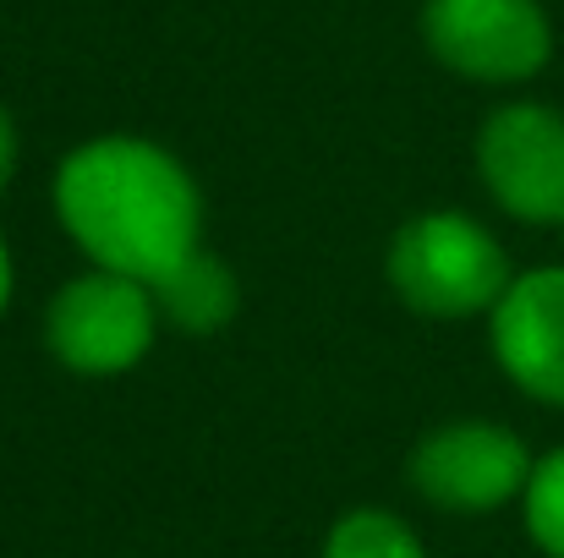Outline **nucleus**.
<instances>
[{"label":"nucleus","mask_w":564,"mask_h":558,"mask_svg":"<svg viewBox=\"0 0 564 558\" xmlns=\"http://www.w3.org/2000/svg\"><path fill=\"white\" fill-rule=\"evenodd\" d=\"M55 214L94 269L160 285L203 247V192L149 138H94L61 160Z\"/></svg>","instance_id":"nucleus-1"},{"label":"nucleus","mask_w":564,"mask_h":558,"mask_svg":"<svg viewBox=\"0 0 564 558\" xmlns=\"http://www.w3.org/2000/svg\"><path fill=\"white\" fill-rule=\"evenodd\" d=\"M383 274L411 313L427 318H477L494 313L510 291V258L471 214L433 208L394 230L383 252Z\"/></svg>","instance_id":"nucleus-2"},{"label":"nucleus","mask_w":564,"mask_h":558,"mask_svg":"<svg viewBox=\"0 0 564 558\" xmlns=\"http://www.w3.org/2000/svg\"><path fill=\"white\" fill-rule=\"evenodd\" d=\"M154 335H160L154 291L110 269H88L72 285H61L44 318L50 351L83 378H116L138 368L154 351Z\"/></svg>","instance_id":"nucleus-3"},{"label":"nucleus","mask_w":564,"mask_h":558,"mask_svg":"<svg viewBox=\"0 0 564 558\" xmlns=\"http://www.w3.org/2000/svg\"><path fill=\"white\" fill-rule=\"evenodd\" d=\"M422 39L438 66L471 83H527L554 55L543 0H427Z\"/></svg>","instance_id":"nucleus-4"},{"label":"nucleus","mask_w":564,"mask_h":558,"mask_svg":"<svg viewBox=\"0 0 564 558\" xmlns=\"http://www.w3.org/2000/svg\"><path fill=\"white\" fill-rule=\"evenodd\" d=\"M527 444L499 422H449L411 449V488L449 515H488L527 493L532 482Z\"/></svg>","instance_id":"nucleus-5"},{"label":"nucleus","mask_w":564,"mask_h":558,"mask_svg":"<svg viewBox=\"0 0 564 558\" xmlns=\"http://www.w3.org/2000/svg\"><path fill=\"white\" fill-rule=\"evenodd\" d=\"M477 176L527 225H564V116L554 105H505L477 132Z\"/></svg>","instance_id":"nucleus-6"},{"label":"nucleus","mask_w":564,"mask_h":558,"mask_svg":"<svg viewBox=\"0 0 564 558\" xmlns=\"http://www.w3.org/2000/svg\"><path fill=\"white\" fill-rule=\"evenodd\" d=\"M494 318V357L532 400L564 405V269L516 274L499 296Z\"/></svg>","instance_id":"nucleus-7"},{"label":"nucleus","mask_w":564,"mask_h":558,"mask_svg":"<svg viewBox=\"0 0 564 558\" xmlns=\"http://www.w3.org/2000/svg\"><path fill=\"white\" fill-rule=\"evenodd\" d=\"M154 291V307H160V324H176L187 335H214L236 318V274L214 258V252H192L187 263H176Z\"/></svg>","instance_id":"nucleus-8"},{"label":"nucleus","mask_w":564,"mask_h":558,"mask_svg":"<svg viewBox=\"0 0 564 558\" xmlns=\"http://www.w3.org/2000/svg\"><path fill=\"white\" fill-rule=\"evenodd\" d=\"M324 558H427L416 532L389 510H351L335 521Z\"/></svg>","instance_id":"nucleus-9"},{"label":"nucleus","mask_w":564,"mask_h":558,"mask_svg":"<svg viewBox=\"0 0 564 558\" xmlns=\"http://www.w3.org/2000/svg\"><path fill=\"white\" fill-rule=\"evenodd\" d=\"M521 510H527V532L532 543L549 558H564V449L543 455L532 466V482L521 493Z\"/></svg>","instance_id":"nucleus-10"},{"label":"nucleus","mask_w":564,"mask_h":558,"mask_svg":"<svg viewBox=\"0 0 564 558\" xmlns=\"http://www.w3.org/2000/svg\"><path fill=\"white\" fill-rule=\"evenodd\" d=\"M17 176V127H11V116L0 110V186Z\"/></svg>","instance_id":"nucleus-11"},{"label":"nucleus","mask_w":564,"mask_h":558,"mask_svg":"<svg viewBox=\"0 0 564 558\" xmlns=\"http://www.w3.org/2000/svg\"><path fill=\"white\" fill-rule=\"evenodd\" d=\"M11 302V252H6V236H0V313Z\"/></svg>","instance_id":"nucleus-12"},{"label":"nucleus","mask_w":564,"mask_h":558,"mask_svg":"<svg viewBox=\"0 0 564 558\" xmlns=\"http://www.w3.org/2000/svg\"><path fill=\"white\" fill-rule=\"evenodd\" d=\"M560 230H564V225H560Z\"/></svg>","instance_id":"nucleus-13"}]
</instances>
